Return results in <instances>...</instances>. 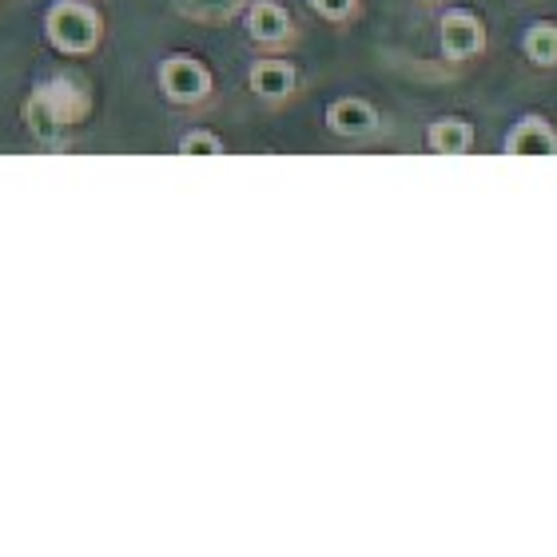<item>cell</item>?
<instances>
[{
    "mask_svg": "<svg viewBox=\"0 0 557 557\" xmlns=\"http://www.w3.org/2000/svg\"><path fill=\"white\" fill-rule=\"evenodd\" d=\"M247 33L263 40V45H275V40H283L290 33V16L278 9L275 0H256L251 12H247Z\"/></svg>",
    "mask_w": 557,
    "mask_h": 557,
    "instance_id": "cell-4",
    "label": "cell"
},
{
    "mask_svg": "<svg viewBox=\"0 0 557 557\" xmlns=\"http://www.w3.org/2000/svg\"><path fill=\"white\" fill-rule=\"evenodd\" d=\"M510 151H525V156H546L557 151V136L542 124V120H525L522 128L510 136Z\"/></svg>",
    "mask_w": 557,
    "mask_h": 557,
    "instance_id": "cell-7",
    "label": "cell"
},
{
    "mask_svg": "<svg viewBox=\"0 0 557 557\" xmlns=\"http://www.w3.org/2000/svg\"><path fill=\"white\" fill-rule=\"evenodd\" d=\"M45 36L48 45L60 48V52L84 57V52H92L100 45V16L81 0H57L45 16Z\"/></svg>",
    "mask_w": 557,
    "mask_h": 557,
    "instance_id": "cell-1",
    "label": "cell"
},
{
    "mask_svg": "<svg viewBox=\"0 0 557 557\" xmlns=\"http://www.w3.org/2000/svg\"><path fill=\"white\" fill-rule=\"evenodd\" d=\"M442 48L446 57H470L482 48V24L470 12H446L442 21Z\"/></svg>",
    "mask_w": 557,
    "mask_h": 557,
    "instance_id": "cell-3",
    "label": "cell"
},
{
    "mask_svg": "<svg viewBox=\"0 0 557 557\" xmlns=\"http://www.w3.org/2000/svg\"><path fill=\"white\" fill-rule=\"evenodd\" d=\"M326 120H331V128L338 136H362V132H371L379 124V116H374V108L367 100H335Z\"/></svg>",
    "mask_w": 557,
    "mask_h": 557,
    "instance_id": "cell-5",
    "label": "cell"
},
{
    "mask_svg": "<svg viewBox=\"0 0 557 557\" xmlns=\"http://www.w3.org/2000/svg\"><path fill=\"white\" fill-rule=\"evenodd\" d=\"M160 84H163V92L172 96V100L187 104V100H199V96H208L211 76H208V69H203L199 60H191V57H168L160 64Z\"/></svg>",
    "mask_w": 557,
    "mask_h": 557,
    "instance_id": "cell-2",
    "label": "cell"
},
{
    "mask_svg": "<svg viewBox=\"0 0 557 557\" xmlns=\"http://www.w3.org/2000/svg\"><path fill=\"white\" fill-rule=\"evenodd\" d=\"M251 88L259 96H268V100H278V96H287L295 88V69L283 64V60H259L251 69Z\"/></svg>",
    "mask_w": 557,
    "mask_h": 557,
    "instance_id": "cell-6",
    "label": "cell"
},
{
    "mask_svg": "<svg viewBox=\"0 0 557 557\" xmlns=\"http://www.w3.org/2000/svg\"><path fill=\"white\" fill-rule=\"evenodd\" d=\"M191 12H203V16H227V12L239 4V0H184Z\"/></svg>",
    "mask_w": 557,
    "mask_h": 557,
    "instance_id": "cell-12",
    "label": "cell"
},
{
    "mask_svg": "<svg viewBox=\"0 0 557 557\" xmlns=\"http://www.w3.org/2000/svg\"><path fill=\"white\" fill-rule=\"evenodd\" d=\"M311 9L319 16H326V21H343V16H350L355 0H311Z\"/></svg>",
    "mask_w": 557,
    "mask_h": 557,
    "instance_id": "cell-11",
    "label": "cell"
},
{
    "mask_svg": "<svg viewBox=\"0 0 557 557\" xmlns=\"http://www.w3.org/2000/svg\"><path fill=\"white\" fill-rule=\"evenodd\" d=\"M525 52H530V60H537V64H554L557 60V28L554 24H534V28L525 33Z\"/></svg>",
    "mask_w": 557,
    "mask_h": 557,
    "instance_id": "cell-9",
    "label": "cell"
},
{
    "mask_svg": "<svg viewBox=\"0 0 557 557\" xmlns=\"http://www.w3.org/2000/svg\"><path fill=\"white\" fill-rule=\"evenodd\" d=\"M430 148L434 151H466L470 148V128L458 124V120H438L430 128Z\"/></svg>",
    "mask_w": 557,
    "mask_h": 557,
    "instance_id": "cell-8",
    "label": "cell"
},
{
    "mask_svg": "<svg viewBox=\"0 0 557 557\" xmlns=\"http://www.w3.org/2000/svg\"><path fill=\"white\" fill-rule=\"evenodd\" d=\"M180 151H184V156H215V151H223V144L211 136V132H187Z\"/></svg>",
    "mask_w": 557,
    "mask_h": 557,
    "instance_id": "cell-10",
    "label": "cell"
}]
</instances>
